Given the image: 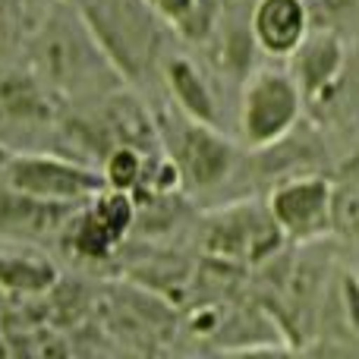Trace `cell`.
I'll return each instance as SVG.
<instances>
[{"instance_id": "12", "label": "cell", "mask_w": 359, "mask_h": 359, "mask_svg": "<svg viewBox=\"0 0 359 359\" xmlns=\"http://www.w3.org/2000/svg\"><path fill=\"white\" fill-rule=\"evenodd\" d=\"M107 123H111V130L120 136V142L133 145V149L155 139V126L145 117L142 104H136V101H130V98L114 101L111 111H107Z\"/></svg>"}, {"instance_id": "2", "label": "cell", "mask_w": 359, "mask_h": 359, "mask_svg": "<svg viewBox=\"0 0 359 359\" xmlns=\"http://www.w3.org/2000/svg\"><path fill=\"white\" fill-rule=\"evenodd\" d=\"M303 92L284 69H259L243 88V136L252 149L278 142L299 117Z\"/></svg>"}, {"instance_id": "8", "label": "cell", "mask_w": 359, "mask_h": 359, "mask_svg": "<svg viewBox=\"0 0 359 359\" xmlns=\"http://www.w3.org/2000/svg\"><path fill=\"white\" fill-rule=\"evenodd\" d=\"M293 57V79H297L299 92L303 95H318L337 79L344 63V48L334 35L328 32H318V35H309L290 50Z\"/></svg>"}, {"instance_id": "5", "label": "cell", "mask_w": 359, "mask_h": 359, "mask_svg": "<svg viewBox=\"0 0 359 359\" xmlns=\"http://www.w3.org/2000/svg\"><path fill=\"white\" fill-rule=\"evenodd\" d=\"M133 224H136V205L130 192L104 186L92 196V205L73 227V249L86 259H107Z\"/></svg>"}, {"instance_id": "13", "label": "cell", "mask_w": 359, "mask_h": 359, "mask_svg": "<svg viewBox=\"0 0 359 359\" xmlns=\"http://www.w3.org/2000/svg\"><path fill=\"white\" fill-rule=\"evenodd\" d=\"M331 233L341 240L359 243V180L334 186L331 196Z\"/></svg>"}, {"instance_id": "1", "label": "cell", "mask_w": 359, "mask_h": 359, "mask_svg": "<svg viewBox=\"0 0 359 359\" xmlns=\"http://www.w3.org/2000/svg\"><path fill=\"white\" fill-rule=\"evenodd\" d=\"M284 243L268 202L243 198L208 211L198 224V246L211 259L230 265H259L271 259Z\"/></svg>"}, {"instance_id": "3", "label": "cell", "mask_w": 359, "mask_h": 359, "mask_svg": "<svg viewBox=\"0 0 359 359\" xmlns=\"http://www.w3.org/2000/svg\"><path fill=\"white\" fill-rule=\"evenodd\" d=\"M6 186L41 202H79L104 189V174L50 155H16L6 164Z\"/></svg>"}, {"instance_id": "15", "label": "cell", "mask_w": 359, "mask_h": 359, "mask_svg": "<svg viewBox=\"0 0 359 359\" xmlns=\"http://www.w3.org/2000/svg\"><path fill=\"white\" fill-rule=\"evenodd\" d=\"M145 4H149L161 19L180 25V29H186L189 19L198 13V0H145Z\"/></svg>"}, {"instance_id": "4", "label": "cell", "mask_w": 359, "mask_h": 359, "mask_svg": "<svg viewBox=\"0 0 359 359\" xmlns=\"http://www.w3.org/2000/svg\"><path fill=\"white\" fill-rule=\"evenodd\" d=\"M331 196H334L331 180L299 177L290 183H280L268 196V208H271L280 233L306 243L331 233Z\"/></svg>"}, {"instance_id": "10", "label": "cell", "mask_w": 359, "mask_h": 359, "mask_svg": "<svg viewBox=\"0 0 359 359\" xmlns=\"http://www.w3.org/2000/svg\"><path fill=\"white\" fill-rule=\"evenodd\" d=\"M57 265L44 255H4L0 252V290L16 293V297H38L48 293L57 284Z\"/></svg>"}, {"instance_id": "7", "label": "cell", "mask_w": 359, "mask_h": 359, "mask_svg": "<svg viewBox=\"0 0 359 359\" xmlns=\"http://www.w3.org/2000/svg\"><path fill=\"white\" fill-rule=\"evenodd\" d=\"M309 29L303 0H259L252 10V35L268 54L287 57Z\"/></svg>"}, {"instance_id": "11", "label": "cell", "mask_w": 359, "mask_h": 359, "mask_svg": "<svg viewBox=\"0 0 359 359\" xmlns=\"http://www.w3.org/2000/svg\"><path fill=\"white\" fill-rule=\"evenodd\" d=\"M168 82L180 107L186 111V117L198 120V123H215V98L208 92V82L198 76V69L189 60L174 57L168 63Z\"/></svg>"}, {"instance_id": "6", "label": "cell", "mask_w": 359, "mask_h": 359, "mask_svg": "<svg viewBox=\"0 0 359 359\" xmlns=\"http://www.w3.org/2000/svg\"><path fill=\"white\" fill-rule=\"evenodd\" d=\"M174 164L180 170V180L196 189H208V186L221 183L227 177L230 164H233V151L230 145L211 130V123H192L183 126L177 139Z\"/></svg>"}, {"instance_id": "14", "label": "cell", "mask_w": 359, "mask_h": 359, "mask_svg": "<svg viewBox=\"0 0 359 359\" xmlns=\"http://www.w3.org/2000/svg\"><path fill=\"white\" fill-rule=\"evenodd\" d=\"M142 170H145V161H142V151L133 149V145H120L107 155V168H104V183L114 186V189H136L142 183Z\"/></svg>"}, {"instance_id": "9", "label": "cell", "mask_w": 359, "mask_h": 359, "mask_svg": "<svg viewBox=\"0 0 359 359\" xmlns=\"http://www.w3.org/2000/svg\"><path fill=\"white\" fill-rule=\"evenodd\" d=\"M63 202H41V198L22 196L10 189V196H0V233L10 236H38L50 233L67 217Z\"/></svg>"}]
</instances>
